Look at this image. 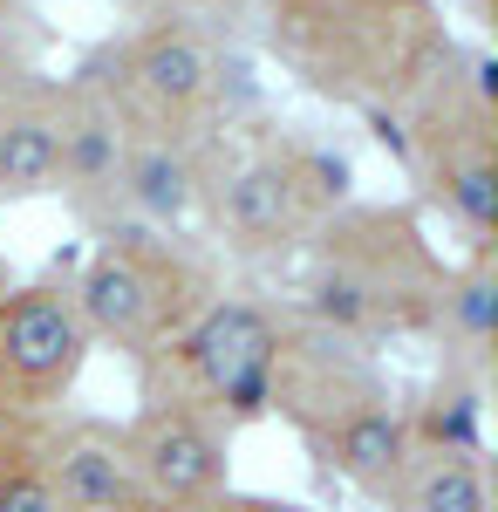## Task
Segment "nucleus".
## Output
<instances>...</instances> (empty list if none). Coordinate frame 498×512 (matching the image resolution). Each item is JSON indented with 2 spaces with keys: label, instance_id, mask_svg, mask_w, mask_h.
Returning a JSON list of instances; mask_svg holds the SVG:
<instances>
[{
  "label": "nucleus",
  "instance_id": "nucleus-1",
  "mask_svg": "<svg viewBox=\"0 0 498 512\" xmlns=\"http://www.w3.org/2000/svg\"><path fill=\"white\" fill-rule=\"evenodd\" d=\"M307 239H314L301 274L307 328H328L342 342L430 335L444 260L430 253L423 226L403 205H342Z\"/></svg>",
  "mask_w": 498,
  "mask_h": 512
},
{
  "label": "nucleus",
  "instance_id": "nucleus-2",
  "mask_svg": "<svg viewBox=\"0 0 498 512\" xmlns=\"http://www.w3.org/2000/svg\"><path fill=\"white\" fill-rule=\"evenodd\" d=\"M205 301V260L185 246V233H157L144 219H110L76 274L89 342H110L123 355H151L157 342H171Z\"/></svg>",
  "mask_w": 498,
  "mask_h": 512
},
{
  "label": "nucleus",
  "instance_id": "nucleus-3",
  "mask_svg": "<svg viewBox=\"0 0 498 512\" xmlns=\"http://www.w3.org/2000/svg\"><path fill=\"white\" fill-rule=\"evenodd\" d=\"M151 355L171 362L178 376V403H198L219 424H260L273 417V362H280V321L260 301H205L171 342ZM137 355V362H151Z\"/></svg>",
  "mask_w": 498,
  "mask_h": 512
},
{
  "label": "nucleus",
  "instance_id": "nucleus-4",
  "mask_svg": "<svg viewBox=\"0 0 498 512\" xmlns=\"http://www.w3.org/2000/svg\"><path fill=\"white\" fill-rule=\"evenodd\" d=\"M396 0H273V48L294 55L321 89L335 82H376L403 89L423 76V62L444 48L423 28H389V21H355Z\"/></svg>",
  "mask_w": 498,
  "mask_h": 512
},
{
  "label": "nucleus",
  "instance_id": "nucleus-5",
  "mask_svg": "<svg viewBox=\"0 0 498 512\" xmlns=\"http://www.w3.org/2000/svg\"><path fill=\"white\" fill-rule=\"evenodd\" d=\"M82 76L103 82L130 130H192L219 89V62L192 21H151L130 41H110L103 55H89Z\"/></svg>",
  "mask_w": 498,
  "mask_h": 512
},
{
  "label": "nucleus",
  "instance_id": "nucleus-6",
  "mask_svg": "<svg viewBox=\"0 0 498 512\" xmlns=\"http://www.w3.org/2000/svg\"><path fill=\"white\" fill-rule=\"evenodd\" d=\"M89 362V321L76 308V280L41 274L0 287V396L14 410H48Z\"/></svg>",
  "mask_w": 498,
  "mask_h": 512
},
{
  "label": "nucleus",
  "instance_id": "nucleus-7",
  "mask_svg": "<svg viewBox=\"0 0 498 512\" xmlns=\"http://www.w3.org/2000/svg\"><path fill=\"white\" fill-rule=\"evenodd\" d=\"M123 444H130V465H137L144 499L157 512L205 506V499L226 492V437H219V417H205L198 403L151 396L137 410V424L123 431Z\"/></svg>",
  "mask_w": 498,
  "mask_h": 512
},
{
  "label": "nucleus",
  "instance_id": "nucleus-8",
  "mask_svg": "<svg viewBox=\"0 0 498 512\" xmlns=\"http://www.w3.org/2000/svg\"><path fill=\"white\" fill-rule=\"evenodd\" d=\"M123 144H130V123L103 96L96 76L62 82V110H55V192L69 198L82 226H110L123 219Z\"/></svg>",
  "mask_w": 498,
  "mask_h": 512
},
{
  "label": "nucleus",
  "instance_id": "nucleus-9",
  "mask_svg": "<svg viewBox=\"0 0 498 512\" xmlns=\"http://www.w3.org/2000/svg\"><path fill=\"white\" fill-rule=\"evenodd\" d=\"M212 164L192 130H130L123 144V219H144L157 233H185L205 198H212Z\"/></svg>",
  "mask_w": 498,
  "mask_h": 512
},
{
  "label": "nucleus",
  "instance_id": "nucleus-10",
  "mask_svg": "<svg viewBox=\"0 0 498 512\" xmlns=\"http://www.w3.org/2000/svg\"><path fill=\"white\" fill-rule=\"evenodd\" d=\"M35 451H41V472L55 485L62 512H157L151 499H144V478L130 465L123 431L96 424V417L35 437Z\"/></svg>",
  "mask_w": 498,
  "mask_h": 512
},
{
  "label": "nucleus",
  "instance_id": "nucleus-11",
  "mask_svg": "<svg viewBox=\"0 0 498 512\" xmlns=\"http://www.w3.org/2000/svg\"><path fill=\"white\" fill-rule=\"evenodd\" d=\"M205 205L219 219V239L239 246V253H280V246L314 233V219H307V205L294 192L280 151H253V158L232 164V171H219Z\"/></svg>",
  "mask_w": 498,
  "mask_h": 512
},
{
  "label": "nucleus",
  "instance_id": "nucleus-12",
  "mask_svg": "<svg viewBox=\"0 0 498 512\" xmlns=\"http://www.w3.org/2000/svg\"><path fill=\"white\" fill-rule=\"evenodd\" d=\"M314 444H321V458H328L348 485H362V492H376V499H389V485H396L403 465L417 458L410 410H403V403H389V396H376V403H362V410L335 417Z\"/></svg>",
  "mask_w": 498,
  "mask_h": 512
},
{
  "label": "nucleus",
  "instance_id": "nucleus-13",
  "mask_svg": "<svg viewBox=\"0 0 498 512\" xmlns=\"http://www.w3.org/2000/svg\"><path fill=\"white\" fill-rule=\"evenodd\" d=\"M444 335V369H471L485 376L492 369V342H498V239L492 246H471L458 267H444V294H437V321Z\"/></svg>",
  "mask_w": 498,
  "mask_h": 512
},
{
  "label": "nucleus",
  "instance_id": "nucleus-14",
  "mask_svg": "<svg viewBox=\"0 0 498 512\" xmlns=\"http://www.w3.org/2000/svg\"><path fill=\"white\" fill-rule=\"evenodd\" d=\"M410 437H417V451L485 458V376L444 369V383L410 410Z\"/></svg>",
  "mask_w": 498,
  "mask_h": 512
},
{
  "label": "nucleus",
  "instance_id": "nucleus-15",
  "mask_svg": "<svg viewBox=\"0 0 498 512\" xmlns=\"http://www.w3.org/2000/svg\"><path fill=\"white\" fill-rule=\"evenodd\" d=\"M389 492H396L403 512H492L485 465L478 458H444V451H417Z\"/></svg>",
  "mask_w": 498,
  "mask_h": 512
},
{
  "label": "nucleus",
  "instance_id": "nucleus-16",
  "mask_svg": "<svg viewBox=\"0 0 498 512\" xmlns=\"http://www.w3.org/2000/svg\"><path fill=\"white\" fill-rule=\"evenodd\" d=\"M280 164H287V178H294V192H301L314 226H321L328 212L355 205V164H348L335 144H280Z\"/></svg>",
  "mask_w": 498,
  "mask_h": 512
},
{
  "label": "nucleus",
  "instance_id": "nucleus-17",
  "mask_svg": "<svg viewBox=\"0 0 498 512\" xmlns=\"http://www.w3.org/2000/svg\"><path fill=\"white\" fill-rule=\"evenodd\" d=\"M0 512H62V499H55V485H48V472H41L35 444H28L21 458L0 465Z\"/></svg>",
  "mask_w": 498,
  "mask_h": 512
},
{
  "label": "nucleus",
  "instance_id": "nucleus-18",
  "mask_svg": "<svg viewBox=\"0 0 498 512\" xmlns=\"http://www.w3.org/2000/svg\"><path fill=\"white\" fill-rule=\"evenodd\" d=\"M28 444H35V424H28V410H14V403L0 396V465H7V458H21Z\"/></svg>",
  "mask_w": 498,
  "mask_h": 512
},
{
  "label": "nucleus",
  "instance_id": "nucleus-19",
  "mask_svg": "<svg viewBox=\"0 0 498 512\" xmlns=\"http://www.w3.org/2000/svg\"><path fill=\"white\" fill-rule=\"evenodd\" d=\"M185 512H307V506H280V499H205Z\"/></svg>",
  "mask_w": 498,
  "mask_h": 512
},
{
  "label": "nucleus",
  "instance_id": "nucleus-20",
  "mask_svg": "<svg viewBox=\"0 0 498 512\" xmlns=\"http://www.w3.org/2000/svg\"><path fill=\"white\" fill-rule=\"evenodd\" d=\"M192 7H232V0H192Z\"/></svg>",
  "mask_w": 498,
  "mask_h": 512
},
{
  "label": "nucleus",
  "instance_id": "nucleus-21",
  "mask_svg": "<svg viewBox=\"0 0 498 512\" xmlns=\"http://www.w3.org/2000/svg\"><path fill=\"white\" fill-rule=\"evenodd\" d=\"M478 14H492V0H478Z\"/></svg>",
  "mask_w": 498,
  "mask_h": 512
},
{
  "label": "nucleus",
  "instance_id": "nucleus-22",
  "mask_svg": "<svg viewBox=\"0 0 498 512\" xmlns=\"http://www.w3.org/2000/svg\"><path fill=\"white\" fill-rule=\"evenodd\" d=\"M0 287H7V274H0Z\"/></svg>",
  "mask_w": 498,
  "mask_h": 512
}]
</instances>
